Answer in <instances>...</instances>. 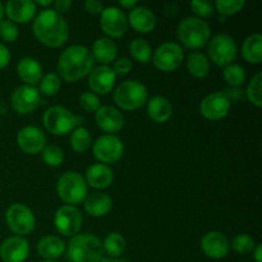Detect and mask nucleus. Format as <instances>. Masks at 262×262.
Masks as SVG:
<instances>
[{
    "instance_id": "15",
    "label": "nucleus",
    "mask_w": 262,
    "mask_h": 262,
    "mask_svg": "<svg viewBox=\"0 0 262 262\" xmlns=\"http://www.w3.org/2000/svg\"><path fill=\"white\" fill-rule=\"evenodd\" d=\"M40 104V92L32 86L23 84L14 90L12 95V106L19 114H30Z\"/></svg>"
},
{
    "instance_id": "21",
    "label": "nucleus",
    "mask_w": 262,
    "mask_h": 262,
    "mask_svg": "<svg viewBox=\"0 0 262 262\" xmlns=\"http://www.w3.org/2000/svg\"><path fill=\"white\" fill-rule=\"evenodd\" d=\"M4 12L13 23H27L36 15V5L31 0H9Z\"/></svg>"
},
{
    "instance_id": "44",
    "label": "nucleus",
    "mask_w": 262,
    "mask_h": 262,
    "mask_svg": "<svg viewBox=\"0 0 262 262\" xmlns=\"http://www.w3.org/2000/svg\"><path fill=\"white\" fill-rule=\"evenodd\" d=\"M84 9L90 14H101L102 10H104V5L101 2H97V0H86L84 2Z\"/></svg>"
},
{
    "instance_id": "18",
    "label": "nucleus",
    "mask_w": 262,
    "mask_h": 262,
    "mask_svg": "<svg viewBox=\"0 0 262 262\" xmlns=\"http://www.w3.org/2000/svg\"><path fill=\"white\" fill-rule=\"evenodd\" d=\"M30 255V245L22 237L7 238L0 246V257L4 262H23Z\"/></svg>"
},
{
    "instance_id": "2",
    "label": "nucleus",
    "mask_w": 262,
    "mask_h": 262,
    "mask_svg": "<svg viewBox=\"0 0 262 262\" xmlns=\"http://www.w3.org/2000/svg\"><path fill=\"white\" fill-rule=\"evenodd\" d=\"M94 56L82 45H72L60 54L58 72L67 82H76L91 73L94 69Z\"/></svg>"
},
{
    "instance_id": "17",
    "label": "nucleus",
    "mask_w": 262,
    "mask_h": 262,
    "mask_svg": "<svg viewBox=\"0 0 262 262\" xmlns=\"http://www.w3.org/2000/svg\"><path fill=\"white\" fill-rule=\"evenodd\" d=\"M17 142L20 150L30 155L41 152L46 146V137L42 130L33 125H27L23 127L18 132Z\"/></svg>"
},
{
    "instance_id": "42",
    "label": "nucleus",
    "mask_w": 262,
    "mask_h": 262,
    "mask_svg": "<svg viewBox=\"0 0 262 262\" xmlns=\"http://www.w3.org/2000/svg\"><path fill=\"white\" fill-rule=\"evenodd\" d=\"M191 8L194 14H197V18H207L214 14V4L207 0H193L191 3Z\"/></svg>"
},
{
    "instance_id": "46",
    "label": "nucleus",
    "mask_w": 262,
    "mask_h": 262,
    "mask_svg": "<svg viewBox=\"0 0 262 262\" xmlns=\"http://www.w3.org/2000/svg\"><path fill=\"white\" fill-rule=\"evenodd\" d=\"M10 61V53L4 43L0 42V69L5 68Z\"/></svg>"
},
{
    "instance_id": "4",
    "label": "nucleus",
    "mask_w": 262,
    "mask_h": 262,
    "mask_svg": "<svg viewBox=\"0 0 262 262\" xmlns=\"http://www.w3.org/2000/svg\"><path fill=\"white\" fill-rule=\"evenodd\" d=\"M178 38L186 48L200 49L207 43L211 35L210 26L197 17H187L179 23Z\"/></svg>"
},
{
    "instance_id": "30",
    "label": "nucleus",
    "mask_w": 262,
    "mask_h": 262,
    "mask_svg": "<svg viewBox=\"0 0 262 262\" xmlns=\"http://www.w3.org/2000/svg\"><path fill=\"white\" fill-rule=\"evenodd\" d=\"M187 69L196 78H204L209 74L210 63L201 53H192L187 58Z\"/></svg>"
},
{
    "instance_id": "49",
    "label": "nucleus",
    "mask_w": 262,
    "mask_h": 262,
    "mask_svg": "<svg viewBox=\"0 0 262 262\" xmlns=\"http://www.w3.org/2000/svg\"><path fill=\"white\" fill-rule=\"evenodd\" d=\"M54 2H51V0H45V2H40V0H37V2H35V5H41V7H49V5L53 4Z\"/></svg>"
},
{
    "instance_id": "43",
    "label": "nucleus",
    "mask_w": 262,
    "mask_h": 262,
    "mask_svg": "<svg viewBox=\"0 0 262 262\" xmlns=\"http://www.w3.org/2000/svg\"><path fill=\"white\" fill-rule=\"evenodd\" d=\"M132 69V61L128 58H120L117 59L114 63V67H113V72L115 73V76H125L128 74Z\"/></svg>"
},
{
    "instance_id": "11",
    "label": "nucleus",
    "mask_w": 262,
    "mask_h": 262,
    "mask_svg": "<svg viewBox=\"0 0 262 262\" xmlns=\"http://www.w3.org/2000/svg\"><path fill=\"white\" fill-rule=\"evenodd\" d=\"M94 156L100 163L112 164L119 160L124 154V145L117 136L105 135L97 138L94 143Z\"/></svg>"
},
{
    "instance_id": "10",
    "label": "nucleus",
    "mask_w": 262,
    "mask_h": 262,
    "mask_svg": "<svg viewBox=\"0 0 262 262\" xmlns=\"http://www.w3.org/2000/svg\"><path fill=\"white\" fill-rule=\"evenodd\" d=\"M184 53L177 42H165L156 49L152 56L154 66L161 72H173L181 67Z\"/></svg>"
},
{
    "instance_id": "12",
    "label": "nucleus",
    "mask_w": 262,
    "mask_h": 262,
    "mask_svg": "<svg viewBox=\"0 0 262 262\" xmlns=\"http://www.w3.org/2000/svg\"><path fill=\"white\" fill-rule=\"evenodd\" d=\"M82 215L74 206H61L56 210L54 216V225L61 235L76 237L82 227Z\"/></svg>"
},
{
    "instance_id": "20",
    "label": "nucleus",
    "mask_w": 262,
    "mask_h": 262,
    "mask_svg": "<svg viewBox=\"0 0 262 262\" xmlns=\"http://www.w3.org/2000/svg\"><path fill=\"white\" fill-rule=\"evenodd\" d=\"M115 73L107 66H100L94 68L90 73V89L97 95H106L113 90L115 84Z\"/></svg>"
},
{
    "instance_id": "5",
    "label": "nucleus",
    "mask_w": 262,
    "mask_h": 262,
    "mask_svg": "<svg viewBox=\"0 0 262 262\" xmlns=\"http://www.w3.org/2000/svg\"><path fill=\"white\" fill-rule=\"evenodd\" d=\"M147 89L141 82L129 79L124 81L115 89L114 101L120 109L136 110L147 102Z\"/></svg>"
},
{
    "instance_id": "45",
    "label": "nucleus",
    "mask_w": 262,
    "mask_h": 262,
    "mask_svg": "<svg viewBox=\"0 0 262 262\" xmlns=\"http://www.w3.org/2000/svg\"><path fill=\"white\" fill-rule=\"evenodd\" d=\"M54 10H55L58 14L61 15V13H67L72 7L71 0H58V2H54Z\"/></svg>"
},
{
    "instance_id": "48",
    "label": "nucleus",
    "mask_w": 262,
    "mask_h": 262,
    "mask_svg": "<svg viewBox=\"0 0 262 262\" xmlns=\"http://www.w3.org/2000/svg\"><path fill=\"white\" fill-rule=\"evenodd\" d=\"M253 257H255L256 262H262V246L257 245L253 248Z\"/></svg>"
},
{
    "instance_id": "26",
    "label": "nucleus",
    "mask_w": 262,
    "mask_h": 262,
    "mask_svg": "<svg viewBox=\"0 0 262 262\" xmlns=\"http://www.w3.org/2000/svg\"><path fill=\"white\" fill-rule=\"evenodd\" d=\"M91 54L94 56V60H97L99 63L106 66V64H110L117 60L118 49L114 41H112L107 37H102L97 38L95 41Z\"/></svg>"
},
{
    "instance_id": "36",
    "label": "nucleus",
    "mask_w": 262,
    "mask_h": 262,
    "mask_svg": "<svg viewBox=\"0 0 262 262\" xmlns=\"http://www.w3.org/2000/svg\"><path fill=\"white\" fill-rule=\"evenodd\" d=\"M41 152H42V160L46 165L56 168V166L63 164L64 152L60 147H58V146L48 145L45 146V148H43Z\"/></svg>"
},
{
    "instance_id": "40",
    "label": "nucleus",
    "mask_w": 262,
    "mask_h": 262,
    "mask_svg": "<svg viewBox=\"0 0 262 262\" xmlns=\"http://www.w3.org/2000/svg\"><path fill=\"white\" fill-rule=\"evenodd\" d=\"M79 105L82 106V109L86 110V112L96 113L97 110L101 107V101H100L99 96L96 94H92V92H83V94L79 96Z\"/></svg>"
},
{
    "instance_id": "37",
    "label": "nucleus",
    "mask_w": 262,
    "mask_h": 262,
    "mask_svg": "<svg viewBox=\"0 0 262 262\" xmlns=\"http://www.w3.org/2000/svg\"><path fill=\"white\" fill-rule=\"evenodd\" d=\"M61 86L60 77L55 73H48L43 76L40 81V94L46 95V96H53L59 91Z\"/></svg>"
},
{
    "instance_id": "23",
    "label": "nucleus",
    "mask_w": 262,
    "mask_h": 262,
    "mask_svg": "<svg viewBox=\"0 0 262 262\" xmlns=\"http://www.w3.org/2000/svg\"><path fill=\"white\" fill-rule=\"evenodd\" d=\"M128 23L135 28L137 32L148 33L155 28L156 17L148 8L146 7H135L130 9Z\"/></svg>"
},
{
    "instance_id": "8",
    "label": "nucleus",
    "mask_w": 262,
    "mask_h": 262,
    "mask_svg": "<svg viewBox=\"0 0 262 262\" xmlns=\"http://www.w3.org/2000/svg\"><path fill=\"white\" fill-rule=\"evenodd\" d=\"M5 220L14 234L26 235L35 228V215L23 204H13L5 214Z\"/></svg>"
},
{
    "instance_id": "22",
    "label": "nucleus",
    "mask_w": 262,
    "mask_h": 262,
    "mask_svg": "<svg viewBox=\"0 0 262 262\" xmlns=\"http://www.w3.org/2000/svg\"><path fill=\"white\" fill-rule=\"evenodd\" d=\"M86 183H89L92 188L105 189L112 186L114 181V173L112 169L104 164H95L91 165L86 171Z\"/></svg>"
},
{
    "instance_id": "47",
    "label": "nucleus",
    "mask_w": 262,
    "mask_h": 262,
    "mask_svg": "<svg viewBox=\"0 0 262 262\" xmlns=\"http://www.w3.org/2000/svg\"><path fill=\"white\" fill-rule=\"evenodd\" d=\"M119 5L125 9H133L135 7H137V2L136 0H119Z\"/></svg>"
},
{
    "instance_id": "50",
    "label": "nucleus",
    "mask_w": 262,
    "mask_h": 262,
    "mask_svg": "<svg viewBox=\"0 0 262 262\" xmlns=\"http://www.w3.org/2000/svg\"><path fill=\"white\" fill-rule=\"evenodd\" d=\"M101 262H128L125 260H120V258H114V260H109V258L104 257V260H102Z\"/></svg>"
},
{
    "instance_id": "28",
    "label": "nucleus",
    "mask_w": 262,
    "mask_h": 262,
    "mask_svg": "<svg viewBox=\"0 0 262 262\" xmlns=\"http://www.w3.org/2000/svg\"><path fill=\"white\" fill-rule=\"evenodd\" d=\"M147 114L154 122L165 123L173 114V106L165 97L155 96L147 102Z\"/></svg>"
},
{
    "instance_id": "29",
    "label": "nucleus",
    "mask_w": 262,
    "mask_h": 262,
    "mask_svg": "<svg viewBox=\"0 0 262 262\" xmlns=\"http://www.w3.org/2000/svg\"><path fill=\"white\" fill-rule=\"evenodd\" d=\"M242 55L251 64H260L262 60V36L253 33L248 36L242 45Z\"/></svg>"
},
{
    "instance_id": "24",
    "label": "nucleus",
    "mask_w": 262,
    "mask_h": 262,
    "mask_svg": "<svg viewBox=\"0 0 262 262\" xmlns=\"http://www.w3.org/2000/svg\"><path fill=\"white\" fill-rule=\"evenodd\" d=\"M83 207L84 211L91 216L101 217L105 216L112 210L113 201L106 193L96 192V193L86 196V199L83 200Z\"/></svg>"
},
{
    "instance_id": "41",
    "label": "nucleus",
    "mask_w": 262,
    "mask_h": 262,
    "mask_svg": "<svg viewBox=\"0 0 262 262\" xmlns=\"http://www.w3.org/2000/svg\"><path fill=\"white\" fill-rule=\"evenodd\" d=\"M18 35H19V30H18L17 25L13 23L12 20H2L0 22V37L7 42H13L17 40Z\"/></svg>"
},
{
    "instance_id": "33",
    "label": "nucleus",
    "mask_w": 262,
    "mask_h": 262,
    "mask_svg": "<svg viewBox=\"0 0 262 262\" xmlns=\"http://www.w3.org/2000/svg\"><path fill=\"white\" fill-rule=\"evenodd\" d=\"M71 145L76 152H86L91 146V136L83 127H78L73 130L71 136Z\"/></svg>"
},
{
    "instance_id": "25",
    "label": "nucleus",
    "mask_w": 262,
    "mask_h": 262,
    "mask_svg": "<svg viewBox=\"0 0 262 262\" xmlns=\"http://www.w3.org/2000/svg\"><path fill=\"white\" fill-rule=\"evenodd\" d=\"M17 72L20 79L23 82H26L28 86L36 84L42 78V68H41V64L36 59L28 58V56L27 58L20 59L17 66Z\"/></svg>"
},
{
    "instance_id": "52",
    "label": "nucleus",
    "mask_w": 262,
    "mask_h": 262,
    "mask_svg": "<svg viewBox=\"0 0 262 262\" xmlns=\"http://www.w3.org/2000/svg\"><path fill=\"white\" fill-rule=\"evenodd\" d=\"M43 262H54V261H43Z\"/></svg>"
},
{
    "instance_id": "31",
    "label": "nucleus",
    "mask_w": 262,
    "mask_h": 262,
    "mask_svg": "<svg viewBox=\"0 0 262 262\" xmlns=\"http://www.w3.org/2000/svg\"><path fill=\"white\" fill-rule=\"evenodd\" d=\"M104 246V251L113 258L119 257L120 255H123L125 250V246L127 242L123 238L122 234L119 233H110L106 238H105V242L102 243Z\"/></svg>"
},
{
    "instance_id": "14",
    "label": "nucleus",
    "mask_w": 262,
    "mask_h": 262,
    "mask_svg": "<svg viewBox=\"0 0 262 262\" xmlns=\"http://www.w3.org/2000/svg\"><path fill=\"white\" fill-rule=\"evenodd\" d=\"M230 110V99L224 92H214L202 100L200 113L209 120H220L228 115Z\"/></svg>"
},
{
    "instance_id": "9",
    "label": "nucleus",
    "mask_w": 262,
    "mask_h": 262,
    "mask_svg": "<svg viewBox=\"0 0 262 262\" xmlns=\"http://www.w3.org/2000/svg\"><path fill=\"white\" fill-rule=\"evenodd\" d=\"M209 55L216 66H229L237 56L235 41L229 35L224 33L214 36L209 43Z\"/></svg>"
},
{
    "instance_id": "39",
    "label": "nucleus",
    "mask_w": 262,
    "mask_h": 262,
    "mask_svg": "<svg viewBox=\"0 0 262 262\" xmlns=\"http://www.w3.org/2000/svg\"><path fill=\"white\" fill-rule=\"evenodd\" d=\"M232 248L237 253L247 255V253L252 252L253 251V248H255V242H253V239L248 234H238L233 238Z\"/></svg>"
},
{
    "instance_id": "3",
    "label": "nucleus",
    "mask_w": 262,
    "mask_h": 262,
    "mask_svg": "<svg viewBox=\"0 0 262 262\" xmlns=\"http://www.w3.org/2000/svg\"><path fill=\"white\" fill-rule=\"evenodd\" d=\"M104 257L102 242L94 234L76 235L68 246V258L71 262H101Z\"/></svg>"
},
{
    "instance_id": "51",
    "label": "nucleus",
    "mask_w": 262,
    "mask_h": 262,
    "mask_svg": "<svg viewBox=\"0 0 262 262\" xmlns=\"http://www.w3.org/2000/svg\"><path fill=\"white\" fill-rule=\"evenodd\" d=\"M4 5H3V3L0 2V22L3 20V17H4Z\"/></svg>"
},
{
    "instance_id": "1",
    "label": "nucleus",
    "mask_w": 262,
    "mask_h": 262,
    "mask_svg": "<svg viewBox=\"0 0 262 262\" xmlns=\"http://www.w3.org/2000/svg\"><path fill=\"white\" fill-rule=\"evenodd\" d=\"M33 35L49 48H60L68 41L69 28L66 19L54 9H45L33 20Z\"/></svg>"
},
{
    "instance_id": "13",
    "label": "nucleus",
    "mask_w": 262,
    "mask_h": 262,
    "mask_svg": "<svg viewBox=\"0 0 262 262\" xmlns=\"http://www.w3.org/2000/svg\"><path fill=\"white\" fill-rule=\"evenodd\" d=\"M100 19V26L105 35L109 37L118 38L125 35L128 30V19L124 13L117 7L104 8Z\"/></svg>"
},
{
    "instance_id": "16",
    "label": "nucleus",
    "mask_w": 262,
    "mask_h": 262,
    "mask_svg": "<svg viewBox=\"0 0 262 262\" xmlns=\"http://www.w3.org/2000/svg\"><path fill=\"white\" fill-rule=\"evenodd\" d=\"M201 248L209 258L220 260L229 253L230 243L224 233L212 230L202 237Z\"/></svg>"
},
{
    "instance_id": "19",
    "label": "nucleus",
    "mask_w": 262,
    "mask_h": 262,
    "mask_svg": "<svg viewBox=\"0 0 262 262\" xmlns=\"http://www.w3.org/2000/svg\"><path fill=\"white\" fill-rule=\"evenodd\" d=\"M95 120H96L97 127L106 133L119 132L124 125V118L122 113L110 105L100 107L95 113Z\"/></svg>"
},
{
    "instance_id": "34",
    "label": "nucleus",
    "mask_w": 262,
    "mask_h": 262,
    "mask_svg": "<svg viewBox=\"0 0 262 262\" xmlns=\"http://www.w3.org/2000/svg\"><path fill=\"white\" fill-rule=\"evenodd\" d=\"M223 76H224L225 82L232 87L242 86L243 82L246 81L245 68L238 66V64H229V66L225 67Z\"/></svg>"
},
{
    "instance_id": "27",
    "label": "nucleus",
    "mask_w": 262,
    "mask_h": 262,
    "mask_svg": "<svg viewBox=\"0 0 262 262\" xmlns=\"http://www.w3.org/2000/svg\"><path fill=\"white\" fill-rule=\"evenodd\" d=\"M37 252L41 257L46 258L48 261L54 260L60 257L66 252V243L55 235H46L38 242Z\"/></svg>"
},
{
    "instance_id": "6",
    "label": "nucleus",
    "mask_w": 262,
    "mask_h": 262,
    "mask_svg": "<svg viewBox=\"0 0 262 262\" xmlns=\"http://www.w3.org/2000/svg\"><path fill=\"white\" fill-rule=\"evenodd\" d=\"M56 192L61 201L66 204H81L87 196V183L83 177L77 171H67L59 178Z\"/></svg>"
},
{
    "instance_id": "35",
    "label": "nucleus",
    "mask_w": 262,
    "mask_h": 262,
    "mask_svg": "<svg viewBox=\"0 0 262 262\" xmlns=\"http://www.w3.org/2000/svg\"><path fill=\"white\" fill-rule=\"evenodd\" d=\"M261 84H262V74L261 72H258L257 74L252 77V79L250 81L247 86V94L248 100L252 105L255 106L261 107L262 106V95H261Z\"/></svg>"
},
{
    "instance_id": "32",
    "label": "nucleus",
    "mask_w": 262,
    "mask_h": 262,
    "mask_svg": "<svg viewBox=\"0 0 262 262\" xmlns=\"http://www.w3.org/2000/svg\"><path fill=\"white\" fill-rule=\"evenodd\" d=\"M130 55L133 56L135 60L138 63L146 64L150 61L151 56H152V50H151V45L143 38H135L129 45Z\"/></svg>"
},
{
    "instance_id": "7",
    "label": "nucleus",
    "mask_w": 262,
    "mask_h": 262,
    "mask_svg": "<svg viewBox=\"0 0 262 262\" xmlns=\"http://www.w3.org/2000/svg\"><path fill=\"white\" fill-rule=\"evenodd\" d=\"M42 123L46 129L55 136H64L72 132L77 125V118L64 106H51L45 112Z\"/></svg>"
},
{
    "instance_id": "38",
    "label": "nucleus",
    "mask_w": 262,
    "mask_h": 262,
    "mask_svg": "<svg viewBox=\"0 0 262 262\" xmlns=\"http://www.w3.org/2000/svg\"><path fill=\"white\" fill-rule=\"evenodd\" d=\"M246 3L243 0H217L215 3V8L217 12L224 17L239 13L245 8Z\"/></svg>"
}]
</instances>
